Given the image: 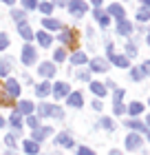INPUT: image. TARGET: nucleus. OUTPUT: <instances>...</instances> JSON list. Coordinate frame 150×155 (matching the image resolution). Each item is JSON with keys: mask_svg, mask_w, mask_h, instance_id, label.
Listing matches in <instances>:
<instances>
[{"mask_svg": "<svg viewBox=\"0 0 150 155\" xmlns=\"http://www.w3.org/2000/svg\"><path fill=\"white\" fill-rule=\"evenodd\" d=\"M139 146H141V135L139 133H128L126 135V149L135 151V149H139Z\"/></svg>", "mask_w": 150, "mask_h": 155, "instance_id": "obj_1", "label": "nucleus"}, {"mask_svg": "<svg viewBox=\"0 0 150 155\" xmlns=\"http://www.w3.org/2000/svg\"><path fill=\"white\" fill-rule=\"evenodd\" d=\"M110 49H113V47L108 45V58H110L113 62H115L117 67H121V69H128V67H130V60H128L126 55H115V53L110 51Z\"/></svg>", "mask_w": 150, "mask_h": 155, "instance_id": "obj_2", "label": "nucleus"}, {"mask_svg": "<svg viewBox=\"0 0 150 155\" xmlns=\"http://www.w3.org/2000/svg\"><path fill=\"white\" fill-rule=\"evenodd\" d=\"M86 2H82V0H73V2L69 5V11L73 13V16H84V13H86Z\"/></svg>", "mask_w": 150, "mask_h": 155, "instance_id": "obj_3", "label": "nucleus"}, {"mask_svg": "<svg viewBox=\"0 0 150 155\" xmlns=\"http://www.w3.org/2000/svg\"><path fill=\"white\" fill-rule=\"evenodd\" d=\"M22 62H24V64H33V62H35V49L31 45H27L22 49Z\"/></svg>", "mask_w": 150, "mask_h": 155, "instance_id": "obj_4", "label": "nucleus"}, {"mask_svg": "<svg viewBox=\"0 0 150 155\" xmlns=\"http://www.w3.org/2000/svg\"><path fill=\"white\" fill-rule=\"evenodd\" d=\"M51 93L55 97H64V95H69V84L66 82H55V87L51 89Z\"/></svg>", "mask_w": 150, "mask_h": 155, "instance_id": "obj_5", "label": "nucleus"}, {"mask_svg": "<svg viewBox=\"0 0 150 155\" xmlns=\"http://www.w3.org/2000/svg\"><path fill=\"white\" fill-rule=\"evenodd\" d=\"M49 135H51V129H49V126H42V129H40V126H38V129H33V142H40V140H44V137H49Z\"/></svg>", "mask_w": 150, "mask_h": 155, "instance_id": "obj_6", "label": "nucleus"}, {"mask_svg": "<svg viewBox=\"0 0 150 155\" xmlns=\"http://www.w3.org/2000/svg\"><path fill=\"white\" fill-rule=\"evenodd\" d=\"M5 91H7V93H9L11 97H18V95H20V84H18L16 80H7Z\"/></svg>", "mask_w": 150, "mask_h": 155, "instance_id": "obj_7", "label": "nucleus"}, {"mask_svg": "<svg viewBox=\"0 0 150 155\" xmlns=\"http://www.w3.org/2000/svg\"><path fill=\"white\" fill-rule=\"evenodd\" d=\"M38 73L40 75H44V78H51L55 73V67H53V62H42L40 69H38Z\"/></svg>", "mask_w": 150, "mask_h": 155, "instance_id": "obj_8", "label": "nucleus"}, {"mask_svg": "<svg viewBox=\"0 0 150 155\" xmlns=\"http://www.w3.org/2000/svg\"><path fill=\"white\" fill-rule=\"evenodd\" d=\"M91 69H93V71H97V73H104L106 69H108V64H106V60L95 58V60H91Z\"/></svg>", "mask_w": 150, "mask_h": 155, "instance_id": "obj_9", "label": "nucleus"}, {"mask_svg": "<svg viewBox=\"0 0 150 155\" xmlns=\"http://www.w3.org/2000/svg\"><path fill=\"white\" fill-rule=\"evenodd\" d=\"M35 93H38V97H46L49 93H51V84H49V82H42V84H38Z\"/></svg>", "mask_w": 150, "mask_h": 155, "instance_id": "obj_10", "label": "nucleus"}, {"mask_svg": "<svg viewBox=\"0 0 150 155\" xmlns=\"http://www.w3.org/2000/svg\"><path fill=\"white\" fill-rule=\"evenodd\" d=\"M117 31L121 33V36H128V33L132 31V27H130V22H128V20H119V25H117Z\"/></svg>", "mask_w": 150, "mask_h": 155, "instance_id": "obj_11", "label": "nucleus"}, {"mask_svg": "<svg viewBox=\"0 0 150 155\" xmlns=\"http://www.w3.org/2000/svg\"><path fill=\"white\" fill-rule=\"evenodd\" d=\"M55 142H58L60 146H73V140H71V135H69V133H60Z\"/></svg>", "mask_w": 150, "mask_h": 155, "instance_id": "obj_12", "label": "nucleus"}, {"mask_svg": "<svg viewBox=\"0 0 150 155\" xmlns=\"http://www.w3.org/2000/svg\"><path fill=\"white\" fill-rule=\"evenodd\" d=\"M108 13H110V16H115V18H119V20H124V9H121V5H110L108 7Z\"/></svg>", "mask_w": 150, "mask_h": 155, "instance_id": "obj_13", "label": "nucleus"}, {"mask_svg": "<svg viewBox=\"0 0 150 155\" xmlns=\"http://www.w3.org/2000/svg\"><path fill=\"white\" fill-rule=\"evenodd\" d=\"M38 149H40V146H38V142H33V140H27V142H24V151L29 155H38Z\"/></svg>", "mask_w": 150, "mask_h": 155, "instance_id": "obj_14", "label": "nucleus"}, {"mask_svg": "<svg viewBox=\"0 0 150 155\" xmlns=\"http://www.w3.org/2000/svg\"><path fill=\"white\" fill-rule=\"evenodd\" d=\"M121 97H124V91H115V113H124V107H121Z\"/></svg>", "mask_w": 150, "mask_h": 155, "instance_id": "obj_15", "label": "nucleus"}, {"mask_svg": "<svg viewBox=\"0 0 150 155\" xmlns=\"http://www.w3.org/2000/svg\"><path fill=\"white\" fill-rule=\"evenodd\" d=\"M69 104H71L73 109H80V107H82V95H80V93H71V95H69Z\"/></svg>", "mask_w": 150, "mask_h": 155, "instance_id": "obj_16", "label": "nucleus"}, {"mask_svg": "<svg viewBox=\"0 0 150 155\" xmlns=\"http://www.w3.org/2000/svg\"><path fill=\"white\" fill-rule=\"evenodd\" d=\"M31 111H33V104H31L29 100H22V102H20V109H18V113H20V115H22V113L29 115Z\"/></svg>", "mask_w": 150, "mask_h": 155, "instance_id": "obj_17", "label": "nucleus"}, {"mask_svg": "<svg viewBox=\"0 0 150 155\" xmlns=\"http://www.w3.org/2000/svg\"><path fill=\"white\" fill-rule=\"evenodd\" d=\"M38 42L42 47H49V45H51V36H49L46 31H38Z\"/></svg>", "mask_w": 150, "mask_h": 155, "instance_id": "obj_18", "label": "nucleus"}, {"mask_svg": "<svg viewBox=\"0 0 150 155\" xmlns=\"http://www.w3.org/2000/svg\"><path fill=\"white\" fill-rule=\"evenodd\" d=\"M9 122H11V126H13V129H20V124H22V115H20L18 111H13Z\"/></svg>", "mask_w": 150, "mask_h": 155, "instance_id": "obj_19", "label": "nucleus"}, {"mask_svg": "<svg viewBox=\"0 0 150 155\" xmlns=\"http://www.w3.org/2000/svg\"><path fill=\"white\" fill-rule=\"evenodd\" d=\"M91 91L95 95H104L106 93V87H104V84H99V82H91Z\"/></svg>", "mask_w": 150, "mask_h": 155, "instance_id": "obj_20", "label": "nucleus"}, {"mask_svg": "<svg viewBox=\"0 0 150 155\" xmlns=\"http://www.w3.org/2000/svg\"><path fill=\"white\" fill-rule=\"evenodd\" d=\"M141 111H144V104H139V102H132L130 107H128V113L130 115H139Z\"/></svg>", "mask_w": 150, "mask_h": 155, "instance_id": "obj_21", "label": "nucleus"}, {"mask_svg": "<svg viewBox=\"0 0 150 155\" xmlns=\"http://www.w3.org/2000/svg\"><path fill=\"white\" fill-rule=\"evenodd\" d=\"M95 18H97V22L102 25L104 29H106V27H108V16H106V13H102V11L97 9V11H95Z\"/></svg>", "mask_w": 150, "mask_h": 155, "instance_id": "obj_22", "label": "nucleus"}, {"mask_svg": "<svg viewBox=\"0 0 150 155\" xmlns=\"http://www.w3.org/2000/svg\"><path fill=\"white\" fill-rule=\"evenodd\" d=\"M20 36H22L24 40H31V38H33V31H31L29 27H27V25L22 22V25H20Z\"/></svg>", "mask_w": 150, "mask_h": 155, "instance_id": "obj_23", "label": "nucleus"}, {"mask_svg": "<svg viewBox=\"0 0 150 155\" xmlns=\"http://www.w3.org/2000/svg\"><path fill=\"white\" fill-rule=\"evenodd\" d=\"M126 124L130 126L132 131H144V122H139V120H135V117L130 120V122H126Z\"/></svg>", "mask_w": 150, "mask_h": 155, "instance_id": "obj_24", "label": "nucleus"}, {"mask_svg": "<svg viewBox=\"0 0 150 155\" xmlns=\"http://www.w3.org/2000/svg\"><path fill=\"white\" fill-rule=\"evenodd\" d=\"M51 104H40V107H38V113L42 115V117H44V115H51Z\"/></svg>", "mask_w": 150, "mask_h": 155, "instance_id": "obj_25", "label": "nucleus"}, {"mask_svg": "<svg viewBox=\"0 0 150 155\" xmlns=\"http://www.w3.org/2000/svg\"><path fill=\"white\" fill-rule=\"evenodd\" d=\"M84 62H86V55H84L82 51L73 53V64H84Z\"/></svg>", "mask_w": 150, "mask_h": 155, "instance_id": "obj_26", "label": "nucleus"}, {"mask_svg": "<svg viewBox=\"0 0 150 155\" xmlns=\"http://www.w3.org/2000/svg\"><path fill=\"white\" fill-rule=\"evenodd\" d=\"M44 27H46V29H60V22H58V20H53V18H46L44 20Z\"/></svg>", "mask_w": 150, "mask_h": 155, "instance_id": "obj_27", "label": "nucleus"}, {"mask_svg": "<svg viewBox=\"0 0 150 155\" xmlns=\"http://www.w3.org/2000/svg\"><path fill=\"white\" fill-rule=\"evenodd\" d=\"M99 122H102V126H104V129H108V131L115 129V122H113L110 117H104V120H99Z\"/></svg>", "mask_w": 150, "mask_h": 155, "instance_id": "obj_28", "label": "nucleus"}, {"mask_svg": "<svg viewBox=\"0 0 150 155\" xmlns=\"http://www.w3.org/2000/svg\"><path fill=\"white\" fill-rule=\"evenodd\" d=\"M148 18H150V11H148V9H139V13H137V20H141V22H146Z\"/></svg>", "mask_w": 150, "mask_h": 155, "instance_id": "obj_29", "label": "nucleus"}, {"mask_svg": "<svg viewBox=\"0 0 150 155\" xmlns=\"http://www.w3.org/2000/svg\"><path fill=\"white\" fill-rule=\"evenodd\" d=\"M51 115H53L55 120H62V117H64V111L58 109V107H53V109H51Z\"/></svg>", "mask_w": 150, "mask_h": 155, "instance_id": "obj_30", "label": "nucleus"}, {"mask_svg": "<svg viewBox=\"0 0 150 155\" xmlns=\"http://www.w3.org/2000/svg\"><path fill=\"white\" fill-rule=\"evenodd\" d=\"M38 7H40V11H42V13H51V11H53V7L49 5V2H40Z\"/></svg>", "mask_w": 150, "mask_h": 155, "instance_id": "obj_31", "label": "nucleus"}, {"mask_svg": "<svg viewBox=\"0 0 150 155\" xmlns=\"http://www.w3.org/2000/svg\"><path fill=\"white\" fill-rule=\"evenodd\" d=\"M11 16H13V20H16V22L22 25V20H24V11H13Z\"/></svg>", "mask_w": 150, "mask_h": 155, "instance_id": "obj_32", "label": "nucleus"}, {"mask_svg": "<svg viewBox=\"0 0 150 155\" xmlns=\"http://www.w3.org/2000/svg\"><path fill=\"white\" fill-rule=\"evenodd\" d=\"M22 5H24V9H35V7H38V0H22Z\"/></svg>", "mask_w": 150, "mask_h": 155, "instance_id": "obj_33", "label": "nucleus"}, {"mask_svg": "<svg viewBox=\"0 0 150 155\" xmlns=\"http://www.w3.org/2000/svg\"><path fill=\"white\" fill-rule=\"evenodd\" d=\"M130 78H132V80H141V78H144L141 69H132V71H130Z\"/></svg>", "mask_w": 150, "mask_h": 155, "instance_id": "obj_34", "label": "nucleus"}, {"mask_svg": "<svg viewBox=\"0 0 150 155\" xmlns=\"http://www.w3.org/2000/svg\"><path fill=\"white\" fill-rule=\"evenodd\" d=\"M7 45H9V38H7L5 33H0V51H2V49H7Z\"/></svg>", "mask_w": 150, "mask_h": 155, "instance_id": "obj_35", "label": "nucleus"}, {"mask_svg": "<svg viewBox=\"0 0 150 155\" xmlns=\"http://www.w3.org/2000/svg\"><path fill=\"white\" fill-rule=\"evenodd\" d=\"M27 124H29L31 129H38V126H40V122H38V117H33V115H31L29 120H27Z\"/></svg>", "mask_w": 150, "mask_h": 155, "instance_id": "obj_36", "label": "nucleus"}, {"mask_svg": "<svg viewBox=\"0 0 150 155\" xmlns=\"http://www.w3.org/2000/svg\"><path fill=\"white\" fill-rule=\"evenodd\" d=\"M64 58H66V53H64V49H58V51H55V62H62Z\"/></svg>", "mask_w": 150, "mask_h": 155, "instance_id": "obj_37", "label": "nucleus"}, {"mask_svg": "<svg viewBox=\"0 0 150 155\" xmlns=\"http://www.w3.org/2000/svg\"><path fill=\"white\" fill-rule=\"evenodd\" d=\"M141 73H144V75H150V60H146L144 64H141Z\"/></svg>", "mask_w": 150, "mask_h": 155, "instance_id": "obj_38", "label": "nucleus"}, {"mask_svg": "<svg viewBox=\"0 0 150 155\" xmlns=\"http://www.w3.org/2000/svg\"><path fill=\"white\" fill-rule=\"evenodd\" d=\"M126 51H128V58H132V55L137 53V49H135V45H128V47H126Z\"/></svg>", "mask_w": 150, "mask_h": 155, "instance_id": "obj_39", "label": "nucleus"}, {"mask_svg": "<svg viewBox=\"0 0 150 155\" xmlns=\"http://www.w3.org/2000/svg\"><path fill=\"white\" fill-rule=\"evenodd\" d=\"M5 142H7V146H16V137H13V135H7Z\"/></svg>", "mask_w": 150, "mask_h": 155, "instance_id": "obj_40", "label": "nucleus"}, {"mask_svg": "<svg viewBox=\"0 0 150 155\" xmlns=\"http://www.w3.org/2000/svg\"><path fill=\"white\" fill-rule=\"evenodd\" d=\"M77 155H95V153H93L91 149H80V151H77Z\"/></svg>", "mask_w": 150, "mask_h": 155, "instance_id": "obj_41", "label": "nucleus"}, {"mask_svg": "<svg viewBox=\"0 0 150 155\" xmlns=\"http://www.w3.org/2000/svg\"><path fill=\"white\" fill-rule=\"evenodd\" d=\"M7 71H9L7 64H5V62H0V75H7Z\"/></svg>", "mask_w": 150, "mask_h": 155, "instance_id": "obj_42", "label": "nucleus"}, {"mask_svg": "<svg viewBox=\"0 0 150 155\" xmlns=\"http://www.w3.org/2000/svg\"><path fill=\"white\" fill-rule=\"evenodd\" d=\"M104 107V104L102 102H99V100H95V102H93V109H95V111H99V109H102Z\"/></svg>", "mask_w": 150, "mask_h": 155, "instance_id": "obj_43", "label": "nucleus"}, {"mask_svg": "<svg viewBox=\"0 0 150 155\" xmlns=\"http://www.w3.org/2000/svg\"><path fill=\"white\" fill-rule=\"evenodd\" d=\"M60 40H64V42H69V40H71V36H69V33H60Z\"/></svg>", "mask_w": 150, "mask_h": 155, "instance_id": "obj_44", "label": "nucleus"}, {"mask_svg": "<svg viewBox=\"0 0 150 155\" xmlns=\"http://www.w3.org/2000/svg\"><path fill=\"white\" fill-rule=\"evenodd\" d=\"M102 2H104V0H93V5H95V7H99Z\"/></svg>", "mask_w": 150, "mask_h": 155, "instance_id": "obj_45", "label": "nucleus"}, {"mask_svg": "<svg viewBox=\"0 0 150 155\" xmlns=\"http://www.w3.org/2000/svg\"><path fill=\"white\" fill-rule=\"evenodd\" d=\"M2 2H7V5H13V0H2Z\"/></svg>", "mask_w": 150, "mask_h": 155, "instance_id": "obj_46", "label": "nucleus"}, {"mask_svg": "<svg viewBox=\"0 0 150 155\" xmlns=\"http://www.w3.org/2000/svg\"><path fill=\"white\" fill-rule=\"evenodd\" d=\"M55 5H64V0H55Z\"/></svg>", "mask_w": 150, "mask_h": 155, "instance_id": "obj_47", "label": "nucleus"}, {"mask_svg": "<svg viewBox=\"0 0 150 155\" xmlns=\"http://www.w3.org/2000/svg\"><path fill=\"white\" fill-rule=\"evenodd\" d=\"M110 155H119V151H110Z\"/></svg>", "mask_w": 150, "mask_h": 155, "instance_id": "obj_48", "label": "nucleus"}, {"mask_svg": "<svg viewBox=\"0 0 150 155\" xmlns=\"http://www.w3.org/2000/svg\"><path fill=\"white\" fill-rule=\"evenodd\" d=\"M0 126H5V120H2V117H0Z\"/></svg>", "mask_w": 150, "mask_h": 155, "instance_id": "obj_49", "label": "nucleus"}, {"mask_svg": "<svg viewBox=\"0 0 150 155\" xmlns=\"http://www.w3.org/2000/svg\"><path fill=\"white\" fill-rule=\"evenodd\" d=\"M141 2H144V5H150V0H141Z\"/></svg>", "mask_w": 150, "mask_h": 155, "instance_id": "obj_50", "label": "nucleus"}, {"mask_svg": "<svg viewBox=\"0 0 150 155\" xmlns=\"http://www.w3.org/2000/svg\"><path fill=\"white\" fill-rule=\"evenodd\" d=\"M148 45H150V33H148Z\"/></svg>", "mask_w": 150, "mask_h": 155, "instance_id": "obj_51", "label": "nucleus"}, {"mask_svg": "<svg viewBox=\"0 0 150 155\" xmlns=\"http://www.w3.org/2000/svg\"><path fill=\"white\" fill-rule=\"evenodd\" d=\"M7 155H13V153H7Z\"/></svg>", "mask_w": 150, "mask_h": 155, "instance_id": "obj_52", "label": "nucleus"}, {"mask_svg": "<svg viewBox=\"0 0 150 155\" xmlns=\"http://www.w3.org/2000/svg\"><path fill=\"white\" fill-rule=\"evenodd\" d=\"M148 124H150V117H148Z\"/></svg>", "mask_w": 150, "mask_h": 155, "instance_id": "obj_53", "label": "nucleus"}, {"mask_svg": "<svg viewBox=\"0 0 150 155\" xmlns=\"http://www.w3.org/2000/svg\"><path fill=\"white\" fill-rule=\"evenodd\" d=\"M148 137H150V133H148Z\"/></svg>", "mask_w": 150, "mask_h": 155, "instance_id": "obj_54", "label": "nucleus"}, {"mask_svg": "<svg viewBox=\"0 0 150 155\" xmlns=\"http://www.w3.org/2000/svg\"><path fill=\"white\" fill-rule=\"evenodd\" d=\"M148 104H150V102H148Z\"/></svg>", "mask_w": 150, "mask_h": 155, "instance_id": "obj_55", "label": "nucleus"}]
</instances>
